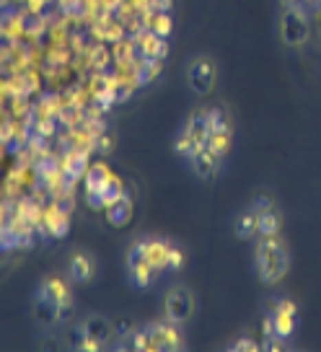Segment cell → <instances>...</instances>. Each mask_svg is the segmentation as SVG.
<instances>
[{
	"label": "cell",
	"instance_id": "1",
	"mask_svg": "<svg viewBox=\"0 0 321 352\" xmlns=\"http://www.w3.org/2000/svg\"><path fill=\"white\" fill-rule=\"evenodd\" d=\"M254 270L265 285H277L290 270V252L283 236H256Z\"/></svg>",
	"mask_w": 321,
	"mask_h": 352
},
{
	"label": "cell",
	"instance_id": "2",
	"mask_svg": "<svg viewBox=\"0 0 321 352\" xmlns=\"http://www.w3.org/2000/svg\"><path fill=\"white\" fill-rule=\"evenodd\" d=\"M311 13L300 3H280V39L288 47H303L311 36Z\"/></svg>",
	"mask_w": 321,
	"mask_h": 352
},
{
	"label": "cell",
	"instance_id": "3",
	"mask_svg": "<svg viewBox=\"0 0 321 352\" xmlns=\"http://www.w3.org/2000/svg\"><path fill=\"white\" fill-rule=\"evenodd\" d=\"M296 321H298V314H296L293 300H288V298L275 300L272 311L265 316V337L269 340L265 344V350H280L283 347L280 340H288L296 331Z\"/></svg>",
	"mask_w": 321,
	"mask_h": 352
},
{
	"label": "cell",
	"instance_id": "4",
	"mask_svg": "<svg viewBox=\"0 0 321 352\" xmlns=\"http://www.w3.org/2000/svg\"><path fill=\"white\" fill-rule=\"evenodd\" d=\"M208 135H210V127H208V120H205V111L189 114V120L184 122V127L179 130L177 140H174V153L179 158L189 161L202 148H208Z\"/></svg>",
	"mask_w": 321,
	"mask_h": 352
},
{
	"label": "cell",
	"instance_id": "5",
	"mask_svg": "<svg viewBox=\"0 0 321 352\" xmlns=\"http://www.w3.org/2000/svg\"><path fill=\"white\" fill-rule=\"evenodd\" d=\"M218 65L210 55H195L187 65V83L197 96H208L215 86Z\"/></svg>",
	"mask_w": 321,
	"mask_h": 352
},
{
	"label": "cell",
	"instance_id": "6",
	"mask_svg": "<svg viewBox=\"0 0 321 352\" xmlns=\"http://www.w3.org/2000/svg\"><path fill=\"white\" fill-rule=\"evenodd\" d=\"M151 331V342H153V352H174L184 350L187 344L181 340V324L174 321H155V324H145Z\"/></svg>",
	"mask_w": 321,
	"mask_h": 352
},
{
	"label": "cell",
	"instance_id": "7",
	"mask_svg": "<svg viewBox=\"0 0 321 352\" xmlns=\"http://www.w3.org/2000/svg\"><path fill=\"white\" fill-rule=\"evenodd\" d=\"M195 311V298L184 285H174L164 298V319L174 324H187Z\"/></svg>",
	"mask_w": 321,
	"mask_h": 352
},
{
	"label": "cell",
	"instance_id": "8",
	"mask_svg": "<svg viewBox=\"0 0 321 352\" xmlns=\"http://www.w3.org/2000/svg\"><path fill=\"white\" fill-rule=\"evenodd\" d=\"M171 246H174V241L161 239V236H143V239H137V241L133 243L135 252L143 254L145 259L153 264L158 272L168 270V254H171Z\"/></svg>",
	"mask_w": 321,
	"mask_h": 352
},
{
	"label": "cell",
	"instance_id": "9",
	"mask_svg": "<svg viewBox=\"0 0 321 352\" xmlns=\"http://www.w3.org/2000/svg\"><path fill=\"white\" fill-rule=\"evenodd\" d=\"M39 233H45L47 239H65L67 231H70V212L60 210L49 199V205L42 208V220H39Z\"/></svg>",
	"mask_w": 321,
	"mask_h": 352
},
{
	"label": "cell",
	"instance_id": "10",
	"mask_svg": "<svg viewBox=\"0 0 321 352\" xmlns=\"http://www.w3.org/2000/svg\"><path fill=\"white\" fill-rule=\"evenodd\" d=\"M133 42H135V50H137V57H140V60H164V57L168 55V39L155 36L151 29L135 32Z\"/></svg>",
	"mask_w": 321,
	"mask_h": 352
},
{
	"label": "cell",
	"instance_id": "11",
	"mask_svg": "<svg viewBox=\"0 0 321 352\" xmlns=\"http://www.w3.org/2000/svg\"><path fill=\"white\" fill-rule=\"evenodd\" d=\"M127 272H130V283H133L135 287H140V290L153 285L155 275H158V270H155L153 264L148 262L140 252H135L133 246H130V252H127Z\"/></svg>",
	"mask_w": 321,
	"mask_h": 352
},
{
	"label": "cell",
	"instance_id": "12",
	"mask_svg": "<svg viewBox=\"0 0 321 352\" xmlns=\"http://www.w3.org/2000/svg\"><path fill=\"white\" fill-rule=\"evenodd\" d=\"M223 155H218L215 151H210V148H202L197 155H192L187 164L189 168H192V174L199 176V179H212V176L218 174L223 168Z\"/></svg>",
	"mask_w": 321,
	"mask_h": 352
},
{
	"label": "cell",
	"instance_id": "13",
	"mask_svg": "<svg viewBox=\"0 0 321 352\" xmlns=\"http://www.w3.org/2000/svg\"><path fill=\"white\" fill-rule=\"evenodd\" d=\"M34 298H45L49 303H57V306H63V303H73V293H70V287L63 277H45L39 287H36V296Z\"/></svg>",
	"mask_w": 321,
	"mask_h": 352
},
{
	"label": "cell",
	"instance_id": "14",
	"mask_svg": "<svg viewBox=\"0 0 321 352\" xmlns=\"http://www.w3.org/2000/svg\"><path fill=\"white\" fill-rule=\"evenodd\" d=\"M80 329H83V334H89V337H93V340H99L104 347H109L111 337H117V334H114V324H111L107 316H99V314L86 316V319L80 321Z\"/></svg>",
	"mask_w": 321,
	"mask_h": 352
},
{
	"label": "cell",
	"instance_id": "15",
	"mask_svg": "<svg viewBox=\"0 0 321 352\" xmlns=\"http://www.w3.org/2000/svg\"><path fill=\"white\" fill-rule=\"evenodd\" d=\"M111 168L107 164H93L89 166V171L83 176V184H86V197H93V195H101L104 187L109 184L111 179Z\"/></svg>",
	"mask_w": 321,
	"mask_h": 352
},
{
	"label": "cell",
	"instance_id": "16",
	"mask_svg": "<svg viewBox=\"0 0 321 352\" xmlns=\"http://www.w3.org/2000/svg\"><path fill=\"white\" fill-rule=\"evenodd\" d=\"M283 228V218L275 205L256 210V236H277Z\"/></svg>",
	"mask_w": 321,
	"mask_h": 352
},
{
	"label": "cell",
	"instance_id": "17",
	"mask_svg": "<svg viewBox=\"0 0 321 352\" xmlns=\"http://www.w3.org/2000/svg\"><path fill=\"white\" fill-rule=\"evenodd\" d=\"M67 272H70V280L83 285L93 277V259H91L86 252H76L70 256V264H67Z\"/></svg>",
	"mask_w": 321,
	"mask_h": 352
},
{
	"label": "cell",
	"instance_id": "18",
	"mask_svg": "<svg viewBox=\"0 0 321 352\" xmlns=\"http://www.w3.org/2000/svg\"><path fill=\"white\" fill-rule=\"evenodd\" d=\"M130 218H133V197L124 192L122 197L117 199L114 205H109V208H107V220H109L111 226L122 228V226H127V223H130Z\"/></svg>",
	"mask_w": 321,
	"mask_h": 352
},
{
	"label": "cell",
	"instance_id": "19",
	"mask_svg": "<svg viewBox=\"0 0 321 352\" xmlns=\"http://www.w3.org/2000/svg\"><path fill=\"white\" fill-rule=\"evenodd\" d=\"M233 228H236V236H239V239H254L256 236V210L254 208L241 210Z\"/></svg>",
	"mask_w": 321,
	"mask_h": 352
},
{
	"label": "cell",
	"instance_id": "20",
	"mask_svg": "<svg viewBox=\"0 0 321 352\" xmlns=\"http://www.w3.org/2000/svg\"><path fill=\"white\" fill-rule=\"evenodd\" d=\"M34 311H36V321H39V324H45V327L60 324L57 303H49V300H45V298H34Z\"/></svg>",
	"mask_w": 321,
	"mask_h": 352
},
{
	"label": "cell",
	"instance_id": "21",
	"mask_svg": "<svg viewBox=\"0 0 321 352\" xmlns=\"http://www.w3.org/2000/svg\"><path fill=\"white\" fill-rule=\"evenodd\" d=\"M231 145H233V130H212L208 135V148L215 151L218 155H225L231 153Z\"/></svg>",
	"mask_w": 321,
	"mask_h": 352
},
{
	"label": "cell",
	"instance_id": "22",
	"mask_svg": "<svg viewBox=\"0 0 321 352\" xmlns=\"http://www.w3.org/2000/svg\"><path fill=\"white\" fill-rule=\"evenodd\" d=\"M164 70V60H143L140 63V86H148L151 80L161 76Z\"/></svg>",
	"mask_w": 321,
	"mask_h": 352
},
{
	"label": "cell",
	"instance_id": "23",
	"mask_svg": "<svg viewBox=\"0 0 321 352\" xmlns=\"http://www.w3.org/2000/svg\"><path fill=\"white\" fill-rule=\"evenodd\" d=\"M184 259H187V256L181 252V246L174 243V246H171V254H168V270H174V272L181 270V267H184Z\"/></svg>",
	"mask_w": 321,
	"mask_h": 352
},
{
	"label": "cell",
	"instance_id": "24",
	"mask_svg": "<svg viewBox=\"0 0 321 352\" xmlns=\"http://www.w3.org/2000/svg\"><path fill=\"white\" fill-rule=\"evenodd\" d=\"M228 350H249V352H254V350H259V344H256V342H252V340H239V342H233Z\"/></svg>",
	"mask_w": 321,
	"mask_h": 352
},
{
	"label": "cell",
	"instance_id": "25",
	"mask_svg": "<svg viewBox=\"0 0 321 352\" xmlns=\"http://www.w3.org/2000/svg\"><path fill=\"white\" fill-rule=\"evenodd\" d=\"M133 8H137V11H148V8H153L155 0H127Z\"/></svg>",
	"mask_w": 321,
	"mask_h": 352
},
{
	"label": "cell",
	"instance_id": "26",
	"mask_svg": "<svg viewBox=\"0 0 321 352\" xmlns=\"http://www.w3.org/2000/svg\"><path fill=\"white\" fill-rule=\"evenodd\" d=\"M8 220H11V212H8V210H5V205L0 202V231L8 226Z\"/></svg>",
	"mask_w": 321,
	"mask_h": 352
},
{
	"label": "cell",
	"instance_id": "27",
	"mask_svg": "<svg viewBox=\"0 0 321 352\" xmlns=\"http://www.w3.org/2000/svg\"><path fill=\"white\" fill-rule=\"evenodd\" d=\"M155 11H171V0H155Z\"/></svg>",
	"mask_w": 321,
	"mask_h": 352
},
{
	"label": "cell",
	"instance_id": "28",
	"mask_svg": "<svg viewBox=\"0 0 321 352\" xmlns=\"http://www.w3.org/2000/svg\"><path fill=\"white\" fill-rule=\"evenodd\" d=\"M0 44H3V32H0Z\"/></svg>",
	"mask_w": 321,
	"mask_h": 352
},
{
	"label": "cell",
	"instance_id": "29",
	"mask_svg": "<svg viewBox=\"0 0 321 352\" xmlns=\"http://www.w3.org/2000/svg\"><path fill=\"white\" fill-rule=\"evenodd\" d=\"M288 3H300V0H288Z\"/></svg>",
	"mask_w": 321,
	"mask_h": 352
}]
</instances>
